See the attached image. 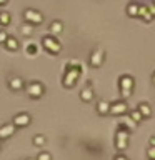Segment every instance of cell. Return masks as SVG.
Wrapping results in <instances>:
<instances>
[{
	"instance_id": "7c38bea8",
	"label": "cell",
	"mask_w": 155,
	"mask_h": 160,
	"mask_svg": "<svg viewBox=\"0 0 155 160\" xmlns=\"http://www.w3.org/2000/svg\"><path fill=\"white\" fill-rule=\"evenodd\" d=\"M108 110H110V103H108V102H103V100H102V102H98V105H97V112H98L100 115H105V113L108 112Z\"/></svg>"
},
{
	"instance_id": "7a4b0ae2",
	"label": "cell",
	"mask_w": 155,
	"mask_h": 160,
	"mask_svg": "<svg viewBox=\"0 0 155 160\" xmlns=\"http://www.w3.org/2000/svg\"><path fill=\"white\" fill-rule=\"evenodd\" d=\"M25 90H27V95L32 98H40L43 95V85L40 82H30L25 87Z\"/></svg>"
},
{
	"instance_id": "d6986e66",
	"label": "cell",
	"mask_w": 155,
	"mask_h": 160,
	"mask_svg": "<svg viewBox=\"0 0 155 160\" xmlns=\"http://www.w3.org/2000/svg\"><path fill=\"white\" fill-rule=\"evenodd\" d=\"M32 32H33V28L30 27V25H23L22 27V33L23 35H32Z\"/></svg>"
},
{
	"instance_id": "e0dca14e",
	"label": "cell",
	"mask_w": 155,
	"mask_h": 160,
	"mask_svg": "<svg viewBox=\"0 0 155 160\" xmlns=\"http://www.w3.org/2000/svg\"><path fill=\"white\" fill-rule=\"evenodd\" d=\"M25 52H28L30 55H35V52H37V47H35L33 43H28L27 47H25Z\"/></svg>"
},
{
	"instance_id": "ac0fdd59",
	"label": "cell",
	"mask_w": 155,
	"mask_h": 160,
	"mask_svg": "<svg viewBox=\"0 0 155 160\" xmlns=\"http://www.w3.org/2000/svg\"><path fill=\"white\" fill-rule=\"evenodd\" d=\"M33 143H35V145H43V143H45V137H42V135L33 137Z\"/></svg>"
},
{
	"instance_id": "cb8c5ba5",
	"label": "cell",
	"mask_w": 155,
	"mask_h": 160,
	"mask_svg": "<svg viewBox=\"0 0 155 160\" xmlns=\"http://www.w3.org/2000/svg\"><path fill=\"white\" fill-rule=\"evenodd\" d=\"M115 160H127V157H123V155H117V157H115Z\"/></svg>"
},
{
	"instance_id": "ffe728a7",
	"label": "cell",
	"mask_w": 155,
	"mask_h": 160,
	"mask_svg": "<svg viewBox=\"0 0 155 160\" xmlns=\"http://www.w3.org/2000/svg\"><path fill=\"white\" fill-rule=\"evenodd\" d=\"M82 98L85 100V102H88V100L92 98V92H90V90H83V92H82Z\"/></svg>"
},
{
	"instance_id": "ba28073f",
	"label": "cell",
	"mask_w": 155,
	"mask_h": 160,
	"mask_svg": "<svg viewBox=\"0 0 155 160\" xmlns=\"http://www.w3.org/2000/svg\"><path fill=\"white\" fill-rule=\"evenodd\" d=\"M13 132H15V125H13V123L3 125V127L0 128V140H2V138H8Z\"/></svg>"
},
{
	"instance_id": "7402d4cb",
	"label": "cell",
	"mask_w": 155,
	"mask_h": 160,
	"mask_svg": "<svg viewBox=\"0 0 155 160\" xmlns=\"http://www.w3.org/2000/svg\"><path fill=\"white\" fill-rule=\"evenodd\" d=\"M130 115H132V118L135 117V122H140V120L143 118L142 115H140V112H132V113H130Z\"/></svg>"
},
{
	"instance_id": "277c9868",
	"label": "cell",
	"mask_w": 155,
	"mask_h": 160,
	"mask_svg": "<svg viewBox=\"0 0 155 160\" xmlns=\"http://www.w3.org/2000/svg\"><path fill=\"white\" fill-rule=\"evenodd\" d=\"M25 20H27L28 23H33V25H37V23H42V20H43V17H42V13L40 12H37V10H25Z\"/></svg>"
},
{
	"instance_id": "d4e9b609",
	"label": "cell",
	"mask_w": 155,
	"mask_h": 160,
	"mask_svg": "<svg viewBox=\"0 0 155 160\" xmlns=\"http://www.w3.org/2000/svg\"><path fill=\"white\" fill-rule=\"evenodd\" d=\"M7 2H8V0H0V5H5Z\"/></svg>"
},
{
	"instance_id": "8992f818",
	"label": "cell",
	"mask_w": 155,
	"mask_h": 160,
	"mask_svg": "<svg viewBox=\"0 0 155 160\" xmlns=\"http://www.w3.org/2000/svg\"><path fill=\"white\" fill-rule=\"evenodd\" d=\"M30 123V115L28 113H18L15 115L13 118V125L15 127H25V125Z\"/></svg>"
},
{
	"instance_id": "52a82bcc",
	"label": "cell",
	"mask_w": 155,
	"mask_h": 160,
	"mask_svg": "<svg viewBox=\"0 0 155 160\" xmlns=\"http://www.w3.org/2000/svg\"><path fill=\"white\" fill-rule=\"evenodd\" d=\"M127 138H128V133L125 132V130H120L118 135H117V148L123 150L127 147Z\"/></svg>"
},
{
	"instance_id": "9a60e30c",
	"label": "cell",
	"mask_w": 155,
	"mask_h": 160,
	"mask_svg": "<svg viewBox=\"0 0 155 160\" xmlns=\"http://www.w3.org/2000/svg\"><path fill=\"white\" fill-rule=\"evenodd\" d=\"M138 107H140V108H138V112H140V115H142V117H145V115L148 117V115L152 113V112H150V107H148L147 103H140Z\"/></svg>"
},
{
	"instance_id": "603a6c76",
	"label": "cell",
	"mask_w": 155,
	"mask_h": 160,
	"mask_svg": "<svg viewBox=\"0 0 155 160\" xmlns=\"http://www.w3.org/2000/svg\"><path fill=\"white\" fill-rule=\"evenodd\" d=\"M5 40H7V33H5V32H3V30H0V42H2V43H3V42H5Z\"/></svg>"
},
{
	"instance_id": "484cf974",
	"label": "cell",
	"mask_w": 155,
	"mask_h": 160,
	"mask_svg": "<svg viewBox=\"0 0 155 160\" xmlns=\"http://www.w3.org/2000/svg\"><path fill=\"white\" fill-rule=\"evenodd\" d=\"M153 85H155V72H153Z\"/></svg>"
},
{
	"instance_id": "2e32d148",
	"label": "cell",
	"mask_w": 155,
	"mask_h": 160,
	"mask_svg": "<svg viewBox=\"0 0 155 160\" xmlns=\"http://www.w3.org/2000/svg\"><path fill=\"white\" fill-rule=\"evenodd\" d=\"M8 22H10V13L8 12H2V13H0V23L7 25Z\"/></svg>"
},
{
	"instance_id": "6da1fadb",
	"label": "cell",
	"mask_w": 155,
	"mask_h": 160,
	"mask_svg": "<svg viewBox=\"0 0 155 160\" xmlns=\"http://www.w3.org/2000/svg\"><path fill=\"white\" fill-rule=\"evenodd\" d=\"M42 45H43V48L45 50H48L50 53H58L60 52V48H62V45H60V42L55 37H50V35H47V37H43L42 40Z\"/></svg>"
},
{
	"instance_id": "8fae6325",
	"label": "cell",
	"mask_w": 155,
	"mask_h": 160,
	"mask_svg": "<svg viewBox=\"0 0 155 160\" xmlns=\"http://www.w3.org/2000/svg\"><path fill=\"white\" fill-rule=\"evenodd\" d=\"M3 43L7 45L8 50H17L18 48V42H17V38H13V37H7V40H5Z\"/></svg>"
},
{
	"instance_id": "9c48e42d",
	"label": "cell",
	"mask_w": 155,
	"mask_h": 160,
	"mask_svg": "<svg viewBox=\"0 0 155 160\" xmlns=\"http://www.w3.org/2000/svg\"><path fill=\"white\" fill-rule=\"evenodd\" d=\"M103 52L102 50H97L95 53H92V57H90V65H93V67H98L100 63H102V60H103Z\"/></svg>"
},
{
	"instance_id": "5b68a950",
	"label": "cell",
	"mask_w": 155,
	"mask_h": 160,
	"mask_svg": "<svg viewBox=\"0 0 155 160\" xmlns=\"http://www.w3.org/2000/svg\"><path fill=\"white\" fill-rule=\"evenodd\" d=\"M108 112L113 113V115L125 113V112H127V103H125L123 100H122V102L118 100V102H115V103H110V110H108Z\"/></svg>"
},
{
	"instance_id": "5bb4252c",
	"label": "cell",
	"mask_w": 155,
	"mask_h": 160,
	"mask_svg": "<svg viewBox=\"0 0 155 160\" xmlns=\"http://www.w3.org/2000/svg\"><path fill=\"white\" fill-rule=\"evenodd\" d=\"M127 12L130 17H135V15H138V5L137 3H130L127 7Z\"/></svg>"
},
{
	"instance_id": "30bf717a",
	"label": "cell",
	"mask_w": 155,
	"mask_h": 160,
	"mask_svg": "<svg viewBox=\"0 0 155 160\" xmlns=\"http://www.w3.org/2000/svg\"><path fill=\"white\" fill-rule=\"evenodd\" d=\"M8 87L12 88V90H20L23 87V82H22V78H18V77H13V78H10V82H8Z\"/></svg>"
},
{
	"instance_id": "44dd1931",
	"label": "cell",
	"mask_w": 155,
	"mask_h": 160,
	"mask_svg": "<svg viewBox=\"0 0 155 160\" xmlns=\"http://www.w3.org/2000/svg\"><path fill=\"white\" fill-rule=\"evenodd\" d=\"M52 157H50V153H47V152H42V153H38V157H37V160H50Z\"/></svg>"
},
{
	"instance_id": "4fadbf2b",
	"label": "cell",
	"mask_w": 155,
	"mask_h": 160,
	"mask_svg": "<svg viewBox=\"0 0 155 160\" xmlns=\"http://www.w3.org/2000/svg\"><path fill=\"white\" fill-rule=\"evenodd\" d=\"M62 30H63L62 22H52V23H50V32H52V33H60Z\"/></svg>"
},
{
	"instance_id": "3957f363",
	"label": "cell",
	"mask_w": 155,
	"mask_h": 160,
	"mask_svg": "<svg viewBox=\"0 0 155 160\" xmlns=\"http://www.w3.org/2000/svg\"><path fill=\"white\" fill-rule=\"evenodd\" d=\"M133 85H135L133 78L128 77V75H123V77L120 78V88L123 90V97H128V95H130V90L133 88Z\"/></svg>"
}]
</instances>
